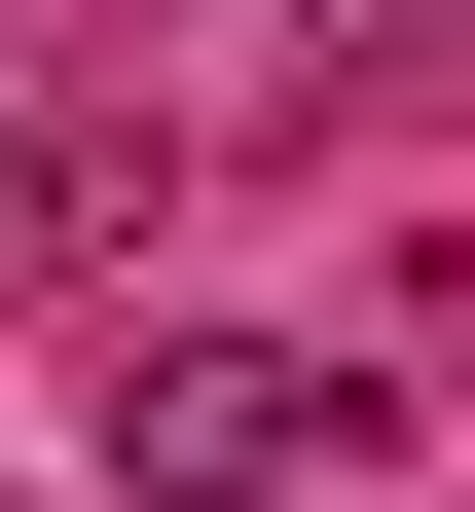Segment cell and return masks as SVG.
<instances>
[{
    "label": "cell",
    "instance_id": "cell-1",
    "mask_svg": "<svg viewBox=\"0 0 475 512\" xmlns=\"http://www.w3.org/2000/svg\"><path fill=\"white\" fill-rule=\"evenodd\" d=\"M329 439H366V366H293V330H147V366H110V476H183V512L329 476Z\"/></svg>",
    "mask_w": 475,
    "mask_h": 512
}]
</instances>
